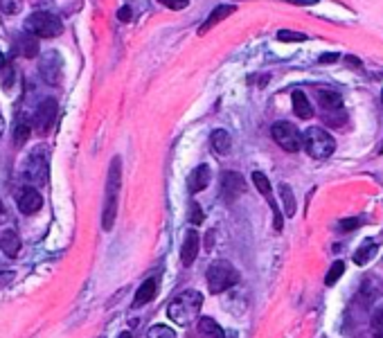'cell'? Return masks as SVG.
Listing matches in <instances>:
<instances>
[{
  "label": "cell",
  "instance_id": "6da1fadb",
  "mask_svg": "<svg viewBox=\"0 0 383 338\" xmlns=\"http://www.w3.org/2000/svg\"><path fill=\"white\" fill-rule=\"evenodd\" d=\"M122 185V160L113 158L111 167H108V178H106V201H104V212H102V228L108 233L115 223L117 214V194H120Z\"/></svg>",
  "mask_w": 383,
  "mask_h": 338
},
{
  "label": "cell",
  "instance_id": "7a4b0ae2",
  "mask_svg": "<svg viewBox=\"0 0 383 338\" xmlns=\"http://www.w3.org/2000/svg\"><path fill=\"white\" fill-rule=\"evenodd\" d=\"M201 305H203V296L198 291H183L178 298L171 300L167 314L176 325H189L201 318Z\"/></svg>",
  "mask_w": 383,
  "mask_h": 338
},
{
  "label": "cell",
  "instance_id": "3957f363",
  "mask_svg": "<svg viewBox=\"0 0 383 338\" xmlns=\"http://www.w3.org/2000/svg\"><path fill=\"white\" fill-rule=\"evenodd\" d=\"M303 140H305V144H303L305 151L316 160L330 158L336 151V140L325 129H321V126H309V129L303 133Z\"/></svg>",
  "mask_w": 383,
  "mask_h": 338
},
{
  "label": "cell",
  "instance_id": "277c9868",
  "mask_svg": "<svg viewBox=\"0 0 383 338\" xmlns=\"http://www.w3.org/2000/svg\"><path fill=\"white\" fill-rule=\"evenodd\" d=\"M318 106H321L325 122L330 126H343L348 120V113L343 111V97L332 88H318L316 90Z\"/></svg>",
  "mask_w": 383,
  "mask_h": 338
},
{
  "label": "cell",
  "instance_id": "5b68a950",
  "mask_svg": "<svg viewBox=\"0 0 383 338\" xmlns=\"http://www.w3.org/2000/svg\"><path fill=\"white\" fill-rule=\"evenodd\" d=\"M25 32L34 34L36 39H54L63 32V23L59 16L50 12H34L25 21Z\"/></svg>",
  "mask_w": 383,
  "mask_h": 338
},
{
  "label": "cell",
  "instance_id": "8992f818",
  "mask_svg": "<svg viewBox=\"0 0 383 338\" xmlns=\"http://www.w3.org/2000/svg\"><path fill=\"white\" fill-rule=\"evenodd\" d=\"M239 280V273L235 271V267L228 260H219L214 264H210L207 269V289L212 294H221V291L230 289Z\"/></svg>",
  "mask_w": 383,
  "mask_h": 338
},
{
  "label": "cell",
  "instance_id": "52a82bcc",
  "mask_svg": "<svg viewBox=\"0 0 383 338\" xmlns=\"http://www.w3.org/2000/svg\"><path fill=\"white\" fill-rule=\"evenodd\" d=\"M23 176H25V180L30 183L32 187L43 185V183L48 180V156H45L43 147L34 149L30 153V158H27V162H25Z\"/></svg>",
  "mask_w": 383,
  "mask_h": 338
},
{
  "label": "cell",
  "instance_id": "ba28073f",
  "mask_svg": "<svg viewBox=\"0 0 383 338\" xmlns=\"http://www.w3.org/2000/svg\"><path fill=\"white\" fill-rule=\"evenodd\" d=\"M271 135H273V140H275L278 144L284 151L289 153H296L303 149V133H300L298 129L291 122H278V124H273V129H271Z\"/></svg>",
  "mask_w": 383,
  "mask_h": 338
},
{
  "label": "cell",
  "instance_id": "9c48e42d",
  "mask_svg": "<svg viewBox=\"0 0 383 338\" xmlns=\"http://www.w3.org/2000/svg\"><path fill=\"white\" fill-rule=\"evenodd\" d=\"M54 120H57V99H43V102L36 106V113H34V120H32V126H34V131L36 133H41L45 135L50 129H52V124Z\"/></svg>",
  "mask_w": 383,
  "mask_h": 338
},
{
  "label": "cell",
  "instance_id": "30bf717a",
  "mask_svg": "<svg viewBox=\"0 0 383 338\" xmlns=\"http://www.w3.org/2000/svg\"><path fill=\"white\" fill-rule=\"evenodd\" d=\"M16 203H18V210H21L23 214H34L43 208V196L39 194V189L36 187L27 185V187H23L21 192H18Z\"/></svg>",
  "mask_w": 383,
  "mask_h": 338
},
{
  "label": "cell",
  "instance_id": "8fae6325",
  "mask_svg": "<svg viewBox=\"0 0 383 338\" xmlns=\"http://www.w3.org/2000/svg\"><path fill=\"white\" fill-rule=\"evenodd\" d=\"M246 192V183L237 171H225L221 176V196L230 203L237 196H241Z\"/></svg>",
  "mask_w": 383,
  "mask_h": 338
},
{
  "label": "cell",
  "instance_id": "7c38bea8",
  "mask_svg": "<svg viewBox=\"0 0 383 338\" xmlns=\"http://www.w3.org/2000/svg\"><path fill=\"white\" fill-rule=\"evenodd\" d=\"M198 248H201V237L196 230H187L185 239H183V246H180V262L185 264V267H192L198 255Z\"/></svg>",
  "mask_w": 383,
  "mask_h": 338
},
{
  "label": "cell",
  "instance_id": "4fadbf2b",
  "mask_svg": "<svg viewBox=\"0 0 383 338\" xmlns=\"http://www.w3.org/2000/svg\"><path fill=\"white\" fill-rule=\"evenodd\" d=\"M210 180H212V174H210V167L207 165H198L194 171L189 174L187 178V189L192 192V194H198V192H203Z\"/></svg>",
  "mask_w": 383,
  "mask_h": 338
},
{
  "label": "cell",
  "instance_id": "5bb4252c",
  "mask_svg": "<svg viewBox=\"0 0 383 338\" xmlns=\"http://www.w3.org/2000/svg\"><path fill=\"white\" fill-rule=\"evenodd\" d=\"M210 147L216 153V156H228L232 149V138L225 129H214L210 135Z\"/></svg>",
  "mask_w": 383,
  "mask_h": 338
},
{
  "label": "cell",
  "instance_id": "9a60e30c",
  "mask_svg": "<svg viewBox=\"0 0 383 338\" xmlns=\"http://www.w3.org/2000/svg\"><path fill=\"white\" fill-rule=\"evenodd\" d=\"M16 52L25 59L36 57V54H39V41H36V36L30 34V32L18 34L16 36Z\"/></svg>",
  "mask_w": 383,
  "mask_h": 338
},
{
  "label": "cell",
  "instance_id": "2e32d148",
  "mask_svg": "<svg viewBox=\"0 0 383 338\" xmlns=\"http://www.w3.org/2000/svg\"><path fill=\"white\" fill-rule=\"evenodd\" d=\"M0 251L7 257H18V253H21V237H18L16 230H5L0 235Z\"/></svg>",
  "mask_w": 383,
  "mask_h": 338
},
{
  "label": "cell",
  "instance_id": "e0dca14e",
  "mask_svg": "<svg viewBox=\"0 0 383 338\" xmlns=\"http://www.w3.org/2000/svg\"><path fill=\"white\" fill-rule=\"evenodd\" d=\"M232 12H235V7H232V5H219L216 9H212V14L207 16V21H205L203 25H201L198 34H205V32H210L214 25H219L221 21H225V18L230 16Z\"/></svg>",
  "mask_w": 383,
  "mask_h": 338
},
{
  "label": "cell",
  "instance_id": "ac0fdd59",
  "mask_svg": "<svg viewBox=\"0 0 383 338\" xmlns=\"http://www.w3.org/2000/svg\"><path fill=\"white\" fill-rule=\"evenodd\" d=\"M196 330H198V334L203 338H225V334H223L221 327H219V323L214 321V318H210V316H201L198 318Z\"/></svg>",
  "mask_w": 383,
  "mask_h": 338
},
{
  "label": "cell",
  "instance_id": "d6986e66",
  "mask_svg": "<svg viewBox=\"0 0 383 338\" xmlns=\"http://www.w3.org/2000/svg\"><path fill=\"white\" fill-rule=\"evenodd\" d=\"M291 99H293V111H296V115L300 117V120H309V117H314V106H312V102H309V97L303 93V90H293Z\"/></svg>",
  "mask_w": 383,
  "mask_h": 338
},
{
  "label": "cell",
  "instance_id": "ffe728a7",
  "mask_svg": "<svg viewBox=\"0 0 383 338\" xmlns=\"http://www.w3.org/2000/svg\"><path fill=\"white\" fill-rule=\"evenodd\" d=\"M379 294H381V282L377 278H366V280H363L361 291H359V300L363 305L375 303Z\"/></svg>",
  "mask_w": 383,
  "mask_h": 338
},
{
  "label": "cell",
  "instance_id": "44dd1931",
  "mask_svg": "<svg viewBox=\"0 0 383 338\" xmlns=\"http://www.w3.org/2000/svg\"><path fill=\"white\" fill-rule=\"evenodd\" d=\"M156 280H147V282H142L140 289H138V294H135L133 298V307H144L147 303H151L153 298H156Z\"/></svg>",
  "mask_w": 383,
  "mask_h": 338
},
{
  "label": "cell",
  "instance_id": "7402d4cb",
  "mask_svg": "<svg viewBox=\"0 0 383 338\" xmlns=\"http://www.w3.org/2000/svg\"><path fill=\"white\" fill-rule=\"evenodd\" d=\"M280 196H282V203H284V214L293 217L296 214V198H293V192H291L287 183H282L280 185Z\"/></svg>",
  "mask_w": 383,
  "mask_h": 338
},
{
  "label": "cell",
  "instance_id": "603a6c76",
  "mask_svg": "<svg viewBox=\"0 0 383 338\" xmlns=\"http://www.w3.org/2000/svg\"><path fill=\"white\" fill-rule=\"evenodd\" d=\"M375 253H377V246L372 244V242H368L366 246H361V248L357 251V255H354V262L359 264V267H366V264L375 257Z\"/></svg>",
  "mask_w": 383,
  "mask_h": 338
},
{
  "label": "cell",
  "instance_id": "cb8c5ba5",
  "mask_svg": "<svg viewBox=\"0 0 383 338\" xmlns=\"http://www.w3.org/2000/svg\"><path fill=\"white\" fill-rule=\"evenodd\" d=\"M50 61H52V52L48 54V57H43V61H41V75L48 79L50 77V70H54L61 77V61H59V57L54 59V63H50Z\"/></svg>",
  "mask_w": 383,
  "mask_h": 338
},
{
  "label": "cell",
  "instance_id": "d4e9b609",
  "mask_svg": "<svg viewBox=\"0 0 383 338\" xmlns=\"http://www.w3.org/2000/svg\"><path fill=\"white\" fill-rule=\"evenodd\" d=\"M343 273H345V262H334L332 269H330V273H327V278H325V285H327V287H334L336 282L341 280Z\"/></svg>",
  "mask_w": 383,
  "mask_h": 338
},
{
  "label": "cell",
  "instance_id": "484cf974",
  "mask_svg": "<svg viewBox=\"0 0 383 338\" xmlns=\"http://www.w3.org/2000/svg\"><path fill=\"white\" fill-rule=\"evenodd\" d=\"M30 133H32V126H30V122H18V126H16V133H14L16 147H23V144L27 142V138H30Z\"/></svg>",
  "mask_w": 383,
  "mask_h": 338
},
{
  "label": "cell",
  "instance_id": "4316f807",
  "mask_svg": "<svg viewBox=\"0 0 383 338\" xmlns=\"http://www.w3.org/2000/svg\"><path fill=\"white\" fill-rule=\"evenodd\" d=\"M253 183H255V187H257L264 196H266V198H273V196H271V183H269V178L264 176L262 171H253Z\"/></svg>",
  "mask_w": 383,
  "mask_h": 338
},
{
  "label": "cell",
  "instance_id": "83f0119b",
  "mask_svg": "<svg viewBox=\"0 0 383 338\" xmlns=\"http://www.w3.org/2000/svg\"><path fill=\"white\" fill-rule=\"evenodd\" d=\"M147 338H176L174 330L171 327H165V325H156V327H151Z\"/></svg>",
  "mask_w": 383,
  "mask_h": 338
},
{
  "label": "cell",
  "instance_id": "f1b7e54d",
  "mask_svg": "<svg viewBox=\"0 0 383 338\" xmlns=\"http://www.w3.org/2000/svg\"><path fill=\"white\" fill-rule=\"evenodd\" d=\"M0 7H3V12L14 16L23 9V0H0Z\"/></svg>",
  "mask_w": 383,
  "mask_h": 338
},
{
  "label": "cell",
  "instance_id": "f546056e",
  "mask_svg": "<svg viewBox=\"0 0 383 338\" xmlns=\"http://www.w3.org/2000/svg\"><path fill=\"white\" fill-rule=\"evenodd\" d=\"M203 210H201V205L196 203V201H192L189 203V221L194 223V226H201L203 223Z\"/></svg>",
  "mask_w": 383,
  "mask_h": 338
},
{
  "label": "cell",
  "instance_id": "4dcf8cb0",
  "mask_svg": "<svg viewBox=\"0 0 383 338\" xmlns=\"http://www.w3.org/2000/svg\"><path fill=\"white\" fill-rule=\"evenodd\" d=\"M278 39L280 41H307V36L305 34H300V32H291V30H280L278 32Z\"/></svg>",
  "mask_w": 383,
  "mask_h": 338
},
{
  "label": "cell",
  "instance_id": "1f68e13d",
  "mask_svg": "<svg viewBox=\"0 0 383 338\" xmlns=\"http://www.w3.org/2000/svg\"><path fill=\"white\" fill-rule=\"evenodd\" d=\"M372 327H375L377 332H383V305L375 309V314H372Z\"/></svg>",
  "mask_w": 383,
  "mask_h": 338
},
{
  "label": "cell",
  "instance_id": "d6a6232c",
  "mask_svg": "<svg viewBox=\"0 0 383 338\" xmlns=\"http://www.w3.org/2000/svg\"><path fill=\"white\" fill-rule=\"evenodd\" d=\"M158 3H162L169 9H185L189 5V0H158Z\"/></svg>",
  "mask_w": 383,
  "mask_h": 338
},
{
  "label": "cell",
  "instance_id": "836d02e7",
  "mask_svg": "<svg viewBox=\"0 0 383 338\" xmlns=\"http://www.w3.org/2000/svg\"><path fill=\"white\" fill-rule=\"evenodd\" d=\"M361 226V219H348V221H341L343 230H354V228Z\"/></svg>",
  "mask_w": 383,
  "mask_h": 338
},
{
  "label": "cell",
  "instance_id": "e575fe53",
  "mask_svg": "<svg viewBox=\"0 0 383 338\" xmlns=\"http://www.w3.org/2000/svg\"><path fill=\"white\" fill-rule=\"evenodd\" d=\"M131 16H133V14H131V7H122L120 12H117V18H120L122 23L131 21Z\"/></svg>",
  "mask_w": 383,
  "mask_h": 338
},
{
  "label": "cell",
  "instance_id": "d590c367",
  "mask_svg": "<svg viewBox=\"0 0 383 338\" xmlns=\"http://www.w3.org/2000/svg\"><path fill=\"white\" fill-rule=\"evenodd\" d=\"M12 278L14 276H12V273H7V271L0 273V289H5V285H7V282H12Z\"/></svg>",
  "mask_w": 383,
  "mask_h": 338
},
{
  "label": "cell",
  "instance_id": "8d00e7d4",
  "mask_svg": "<svg viewBox=\"0 0 383 338\" xmlns=\"http://www.w3.org/2000/svg\"><path fill=\"white\" fill-rule=\"evenodd\" d=\"M339 61V54H323L321 57V63H334Z\"/></svg>",
  "mask_w": 383,
  "mask_h": 338
},
{
  "label": "cell",
  "instance_id": "74e56055",
  "mask_svg": "<svg viewBox=\"0 0 383 338\" xmlns=\"http://www.w3.org/2000/svg\"><path fill=\"white\" fill-rule=\"evenodd\" d=\"M345 61H348V63H352L354 68H359V66H361V61H359V59H354V57H345Z\"/></svg>",
  "mask_w": 383,
  "mask_h": 338
},
{
  "label": "cell",
  "instance_id": "f35d334b",
  "mask_svg": "<svg viewBox=\"0 0 383 338\" xmlns=\"http://www.w3.org/2000/svg\"><path fill=\"white\" fill-rule=\"evenodd\" d=\"M3 131H5V120H3V113H0V138H3Z\"/></svg>",
  "mask_w": 383,
  "mask_h": 338
},
{
  "label": "cell",
  "instance_id": "ab89813d",
  "mask_svg": "<svg viewBox=\"0 0 383 338\" xmlns=\"http://www.w3.org/2000/svg\"><path fill=\"white\" fill-rule=\"evenodd\" d=\"M5 219V205H3V201H0V221Z\"/></svg>",
  "mask_w": 383,
  "mask_h": 338
},
{
  "label": "cell",
  "instance_id": "60d3db41",
  "mask_svg": "<svg viewBox=\"0 0 383 338\" xmlns=\"http://www.w3.org/2000/svg\"><path fill=\"white\" fill-rule=\"evenodd\" d=\"M120 338H131V334H129V332H122V334H120Z\"/></svg>",
  "mask_w": 383,
  "mask_h": 338
},
{
  "label": "cell",
  "instance_id": "b9f144b4",
  "mask_svg": "<svg viewBox=\"0 0 383 338\" xmlns=\"http://www.w3.org/2000/svg\"><path fill=\"white\" fill-rule=\"evenodd\" d=\"M3 61H5V57H3V50H0V68H3Z\"/></svg>",
  "mask_w": 383,
  "mask_h": 338
},
{
  "label": "cell",
  "instance_id": "7bdbcfd3",
  "mask_svg": "<svg viewBox=\"0 0 383 338\" xmlns=\"http://www.w3.org/2000/svg\"><path fill=\"white\" fill-rule=\"evenodd\" d=\"M375 338H383V332H381V334H377V336H375Z\"/></svg>",
  "mask_w": 383,
  "mask_h": 338
},
{
  "label": "cell",
  "instance_id": "ee69618b",
  "mask_svg": "<svg viewBox=\"0 0 383 338\" xmlns=\"http://www.w3.org/2000/svg\"><path fill=\"white\" fill-rule=\"evenodd\" d=\"M379 153H383V144H381V147H379Z\"/></svg>",
  "mask_w": 383,
  "mask_h": 338
},
{
  "label": "cell",
  "instance_id": "f6af8a7d",
  "mask_svg": "<svg viewBox=\"0 0 383 338\" xmlns=\"http://www.w3.org/2000/svg\"><path fill=\"white\" fill-rule=\"evenodd\" d=\"M381 106H383V93H381Z\"/></svg>",
  "mask_w": 383,
  "mask_h": 338
}]
</instances>
